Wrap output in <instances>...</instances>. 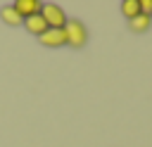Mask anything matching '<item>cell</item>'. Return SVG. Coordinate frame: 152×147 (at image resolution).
Wrapping results in <instances>:
<instances>
[{
  "label": "cell",
  "instance_id": "obj_1",
  "mask_svg": "<svg viewBox=\"0 0 152 147\" xmlns=\"http://www.w3.org/2000/svg\"><path fill=\"white\" fill-rule=\"evenodd\" d=\"M64 36H66V45L74 47V50H81L88 43V28L81 19H66Z\"/></svg>",
  "mask_w": 152,
  "mask_h": 147
},
{
  "label": "cell",
  "instance_id": "obj_2",
  "mask_svg": "<svg viewBox=\"0 0 152 147\" xmlns=\"http://www.w3.org/2000/svg\"><path fill=\"white\" fill-rule=\"evenodd\" d=\"M40 17L45 19L48 28H64V26H66V12H64L59 5H55V2L43 5V7H40Z\"/></svg>",
  "mask_w": 152,
  "mask_h": 147
},
{
  "label": "cell",
  "instance_id": "obj_3",
  "mask_svg": "<svg viewBox=\"0 0 152 147\" xmlns=\"http://www.w3.org/2000/svg\"><path fill=\"white\" fill-rule=\"evenodd\" d=\"M38 40H40V45H45V47H62V45H66L64 28H48Z\"/></svg>",
  "mask_w": 152,
  "mask_h": 147
},
{
  "label": "cell",
  "instance_id": "obj_4",
  "mask_svg": "<svg viewBox=\"0 0 152 147\" xmlns=\"http://www.w3.org/2000/svg\"><path fill=\"white\" fill-rule=\"evenodd\" d=\"M21 26H24V31H28V33L36 36V38H40V36L48 31V24H45V19L40 17V12L33 14V17H26V19L21 21Z\"/></svg>",
  "mask_w": 152,
  "mask_h": 147
},
{
  "label": "cell",
  "instance_id": "obj_5",
  "mask_svg": "<svg viewBox=\"0 0 152 147\" xmlns=\"http://www.w3.org/2000/svg\"><path fill=\"white\" fill-rule=\"evenodd\" d=\"M12 7L17 9V14H19L21 19H26V17L38 14L40 7H43V2H38V0H17V2H12Z\"/></svg>",
  "mask_w": 152,
  "mask_h": 147
},
{
  "label": "cell",
  "instance_id": "obj_6",
  "mask_svg": "<svg viewBox=\"0 0 152 147\" xmlns=\"http://www.w3.org/2000/svg\"><path fill=\"white\" fill-rule=\"evenodd\" d=\"M150 26H152V17H147L142 12L138 17H133V19H128V28L133 33H145V31H150Z\"/></svg>",
  "mask_w": 152,
  "mask_h": 147
},
{
  "label": "cell",
  "instance_id": "obj_7",
  "mask_svg": "<svg viewBox=\"0 0 152 147\" xmlns=\"http://www.w3.org/2000/svg\"><path fill=\"white\" fill-rule=\"evenodd\" d=\"M0 19H2V24H7V26H21V21H24L12 5H5V7L0 9Z\"/></svg>",
  "mask_w": 152,
  "mask_h": 147
},
{
  "label": "cell",
  "instance_id": "obj_8",
  "mask_svg": "<svg viewBox=\"0 0 152 147\" xmlns=\"http://www.w3.org/2000/svg\"><path fill=\"white\" fill-rule=\"evenodd\" d=\"M121 12L126 19H133L140 14V0H124L121 2Z\"/></svg>",
  "mask_w": 152,
  "mask_h": 147
}]
</instances>
